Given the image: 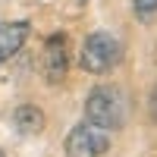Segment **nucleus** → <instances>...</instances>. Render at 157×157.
<instances>
[{"label": "nucleus", "instance_id": "obj_8", "mask_svg": "<svg viewBox=\"0 0 157 157\" xmlns=\"http://www.w3.org/2000/svg\"><path fill=\"white\" fill-rule=\"evenodd\" d=\"M151 120L157 123V82H154V88H151Z\"/></svg>", "mask_w": 157, "mask_h": 157}, {"label": "nucleus", "instance_id": "obj_4", "mask_svg": "<svg viewBox=\"0 0 157 157\" xmlns=\"http://www.w3.org/2000/svg\"><path fill=\"white\" fill-rule=\"evenodd\" d=\"M66 69H69V41L66 35L57 32L44 41V54H41V72L47 78V85H60L66 78Z\"/></svg>", "mask_w": 157, "mask_h": 157}, {"label": "nucleus", "instance_id": "obj_9", "mask_svg": "<svg viewBox=\"0 0 157 157\" xmlns=\"http://www.w3.org/2000/svg\"><path fill=\"white\" fill-rule=\"evenodd\" d=\"M0 157H6V154H3V151H0Z\"/></svg>", "mask_w": 157, "mask_h": 157}, {"label": "nucleus", "instance_id": "obj_5", "mask_svg": "<svg viewBox=\"0 0 157 157\" xmlns=\"http://www.w3.org/2000/svg\"><path fill=\"white\" fill-rule=\"evenodd\" d=\"M29 32H32V25L25 22V19L0 22V66H3V63H10V60L25 47V41H29Z\"/></svg>", "mask_w": 157, "mask_h": 157}, {"label": "nucleus", "instance_id": "obj_1", "mask_svg": "<svg viewBox=\"0 0 157 157\" xmlns=\"http://www.w3.org/2000/svg\"><path fill=\"white\" fill-rule=\"evenodd\" d=\"M85 123L116 132L126 123V98L116 85H94L85 98Z\"/></svg>", "mask_w": 157, "mask_h": 157}, {"label": "nucleus", "instance_id": "obj_2", "mask_svg": "<svg viewBox=\"0 0 157 157\" xmlns=\"http://www.w3.org/2000/svg\"><path fill=\"white\" fill-rule=\"evenodd\" d=\"M123 60V44L113 32H91L82 41V54H78V66L91 75H107L120 66Z\"/></svg>", "mask_w": 157, "mask_h": 157}, {"label": "nucleus", "instance_id": "obj_10", "mask_svg": "<svg viewBox=\"0 0 157 157\" xmlns=\"http://www.w3.org/2000/svg\"><path fill=\"white\" fill-rule=\"evenodd\" d=\"M0 3H3V0H0Z\"/></svg>", "mask_w": 157, "mask_h": 157}, {"label": "nucleus", "instance_id": "obj_7", "mask_svg": "<svg viewBox=\"0 0 157 157\" xmlns=\"http://www.w3.org/2000/svg\"><path fill=\"white\" fill-rule=\"evenodd\" d=\"M132 13L141 19V22H148L157 16V0H132Z\"/></svg>", "mask_w": 157, "mask_h": 157}, {"label": "nucleus", "instance_id": "obj_6", "mask_svg": "<svg viewBox=\"0 0 157 157\" xmlns=\"http://www.w3.org/2000/svg\"><path fill=\"white\" fill-rule=\"evenodd\" d=\"M44 110L38 104H19L16 113H13V129L19 135H41L44 132Z\"/></svg>", "mask_w": 157, "mask_h": 157}, {"label": "nucleus", "instance_id": "obj_3", "mask_svg": "<svg viewBox=\"0 0 157 157\" xmlns=\"http://www.w3.org/2000/svg\"><path fill=\"white\" fill-rule=\"evenodd\" d=\"M63 148H66V157H104L110 151V132H104L91 123H75L63 141Z\"/></svg>", "mask_w": 157, "mask_h": 157}]
</instances>
